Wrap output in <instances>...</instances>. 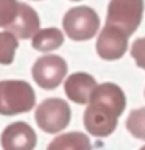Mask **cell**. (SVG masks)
<instances>
[{
	"label": "cell",
	"instance_id": "cell-11",
	"mask_svg": "<svg viewBox=\"0 0 145 150\" xmlns=\"http://www.w3.org/2000/svg\"><path fill=\"white\" fill-rule=\"evenodd\" d=\"M47 150H92V145L84 133L70 131V133L56 136L49 144Z\"/></svg>",
	"mask_w": 145,
	"mask_h": 150
},
{
	"label": "cell",
	"instance_id": "cell-3",
	"mask_svg": "<svg viewBox=\"0 0 145 150\" xmlns=\"http://www.w3.org/2000/svg\"><path fill=\"white\" fill-rule=\"evenodd\" d=\"M144 14V0H111L106 25L117 28L128 38L137 30Z\"/></svg>",
	"mask_w": 145,
	"mask_h": 150
},
{
	"label": "cell",
	"instance_id": "cell-16",
	"mask_svg": "<svg viewBox=\"0 0 145 150\" xmlns=\"http://www.w3.org/2000/svg\"><path fill=\"white\" fill-rule=\"evenodd\" d=\"M131 55L136 59V64L145 69V38H139L134 41L133 47H131Z\"/></svg>",
	"mask_w": 145,
	"mask_h": 150
},
{
	"label": "cell",
	"instance_id": "cell-14",
	"mask_svg": "<svg viewBox=\"0 0 145 150\" xmlns=\"http://www.w3.org/2000/svg\"><path fill=\"white\" fill-rule=\"evenodd\" d=\"M126 128L134 138L145 141V108L133 110L126 119Z\"/></svg>",
	"mask_w": 145,
	"mask_h": 150
},
{
	"label": "cell",
	"instance_id": "cell-1",
	"mask_svg": "<svg viewBox=\"0 0 145 150\" xmlns=\"http://www.w3.org/2000/svg\"><path fill=\"white\" fill-rule=\"evenodd\" d=\"M89 105L84 111V127L92 136L106 138L117 127L126 98L123 91L114 83L97 84L89 97Z\"/></svg>",
	"mask_w": 145,
	"mask_h": 150
},
{
	"label": "cell",
	"instance_id": "cell-15",
	"mask_svg": "<svg viewBox=\"0 0 145 150\" xmlns=\"http://www.w3.org/2000/svg\"><path fill=\"white\" fill-rule=\"evenodd\" d=\"M20 3L17 0H0V28H8L13 25L19 14Z\"/></svg>",
	"mask_w": 145,
	"mask_h": 150
},
{
	"label": "cell",
	"instance_id": "cell-2",
	"mask_svg": "<svg viewBox=\"0 0 145 150\" xmlns=\"http://www.w3.org/2000/svg\"><path fill=\"white\" fill-rule=\"evenodd\" d=\"M36 105V94L23 80L0 81V114L14 116L28 112Z\"/></svg>",
	"mask_w": 145,
	"mask_h": 150
},
{
	"label": "cell",
	"instance_id": "cell-4",
	"mask_svg": "<svg viewBox=\"0 0 145 150\" xmlns=\"http://www.w3.org/2000/svg\"><path fill=\"white\" fill-rule=\"evenodd\" d=\"M64 31L73 41H87L94 38L100 27L98 14L89 6H77L69 9L63 17Z\"/></svg>",
	"mask_w": 145,
	"mask_h": 150
},
{
	"label": "cell",
	"instance_id": "cell-5",
	"mask_svg": "<svg viewBox=\"0 0 145 150\" xmlns=\"http://www.w3.org/2000/svg\"><path fill=\"white\" fill-rule=\"evenodd\" d=\"M36 124L45 133L63 131L70 122V106L63 98H45L36 108Z\"/></svg>",
	"mask_w": 145,
	"mask_h": 150
},
{
	"label": "cell",
	"instance_id": "cell-7",
	"mask_svg": "<svg viewBox=\"0 0 145 150\" xmlns=\"http://www.w3.org/2000/svg\"><path fill=\"white\" fill-rule=\"evenodd\" d=\"M0 142L3 150H34L36 133L27 122H13L3 130Z\"/></svg>",
	"mask_w": 145,
	"mask_h": 150
},
{
	"label": "cell",
	"instance_id": "cell-6",
	"mask_svg": "<svg viewBox=\"0 0 145 150\" xmlns=\"http://www.w3.org/2000/svg\"><path fill=\"white\" fill-rule=\"evenodd\" d=\"M31 74L42 89H56L67 74V63L58 55H45L36 59Z\"/></svg>",
	"mask_w": 145,
	"mask_h": 150
},
{
	"label": "cell",
	"instance_id": "cell-10",
	"mask_svg": "<svg viewBox=\"0 0 145 150\" xmlns=\"http://www.w3.org/2000/svg\"><path fill=\"white\" fill-rule=\"evenodd\" d=\"M39 16L33 9L30 5L20 3L19 6V14L16 21L13 22V25L8 28L9 33H13L19 39H30L39 31Z\"/></svg>",
	"mask_w": 145,
	"mask_h": 150
},
{
	"label": "cell",
	"instance_id": "cell-12",
	"mask_svg": "<svg viewBox=\"0 0 145 150\" xmlns=\"http://www.w3.org/2000/svg\"><path fill=\"white\" fill-rule=\"evenodd\" d=\"M64 35L58 28H44L33 36V47L39 52H51L63 45Z\"/></svg>",
	"mask_w": 145,
	"mask_h": 150
},
{
	"label": "cell",
	"instance_id": "cell-8",
	"mask_svg": "<svg viewBox=\"0 0 145 150\" xmlns=\"http://www.w3.org/2000/svg\"><path fill=\"white\" fill-rule=\"evenodd\" d=\"M95 47L100 58L108 61L119 59L125 55L126 49H128V38L117 28L105 25V28L101 30L100 36L97 39Z\"/></svg>",
	"mask_w": 145,
	"mask_h": 150
},
{
	"label": "cell",
	"instance_id": "cell-17",
	"mask_svg": "<svg viewBox=\"0 0 145 150\" xmlns=\"http://www.w3.org/2000/svg\"><path fill=\"white\" fill-rule=\"evenodd\" d=\"M140 150H145V145H144V147H142V149H140Z\"/></svg>",
	"mask_w": 145,
	"mask_h": 150
},
{
	"label": "cell",
	"instance_id": "cell-9",
	"mask_svg": "<svg viewBox=\"0 0 145 150\" xmlns=\"http://www.w3.org/2000/svg\"><path fill=\"white\" fill-rule=\"evenodd\" d=\"M95 88H97L95 78L86 72H77L69 75L64 83V91L65 96L69 97V100L80 103V105H84V103L89 102V97H91V94Z\"/></svg>",
	"mask_w": 145,
	"mask_h": 150
},
{
	"label": "cell",
	"instance_id": "cell-13",
	"mask_svg": "<svg viewBox=\"0 0 145 150\" xmlns=\"http://www.w3.org/2000/svg\"><path fill=\"white\" fill-rule=\"evenodd\" d=\"M17 38L9 31L0 33V64H11L17 50Z\"/></svg>",
	"mask_w": 145,
	"mask_h": 150
},
{
	"label": "cell",
	"instance_id": "cell-18",
	"mask_svg": "<svg viewBox=\"0 0 145 150\" xmlns=\"http://www.w3.org/2000/svg\"><path fill=\"white\" fill-rule=\"evenodd\" d=\"M72 2H78V0H72Z\"/></svg>",
	"mask_w": 145,
	"mask_h": 150
}]
</instances>
